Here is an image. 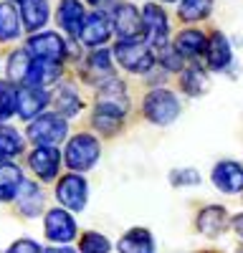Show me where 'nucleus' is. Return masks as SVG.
Listing matches in <instances>:
<instances>
[{"label":"nucleus","instance_id":"f257e3e1","mask_svg":"<svg viewBox=\"0 0 243 253\" xmlns=\"http://www.w3.org/2000/svg\"><path fill=\"white\" fill-rule=\"evenodd\" d=\"M180 114V104L167 89H155L145 96V117L155 124H170Z\"/></svg>","mask_w":243,"mask_h":253},{"label":"nucleus","instance_id":"f03ea898","mask_svg":"<svg viewBox=\"0 0 243 253\" xmlns=\"http://www.w3.org/2000/svg\"><path fill=\"white\" fill-rule=\"evenodd\" d=\"M117 61L122 63L124 69L134 71V74H142V71H150L152 63H155V56L152 51L142 43V41H119L117 48Z\"/></svg>","mask_w":243,"mask_h":253},{"label":"nucleus","instance_id":"7ed1b4c3","mask_svg":"<svg viewBox=\"0 0 243 253\" xmlns=\"http://www.w3.org/2000/svg\"><path fill=\"white\" fill-rule=\"evenodd\" d=\"M127 109H129V96L124 91V84L117 79L107 81V86L99 91V99H96V114L122 119Z\"/></svg>","mask_w":243,"mask_h":253},{"label":"nucleus","instance_id":"20e7f679","mask_svg":"<svg viewBox=\"0 0 243 253\" xmlns=\"http://www.w3.org/2000/svg\"><path fill=\"white\" fill-rule=\"evenodd\" d=\"M99 160V142L91 134H76L66 147V165L71 170H89Z\"/></svg>","mask_w":243,"mask_h":253},{"label":"nucleus","instance_id":"39448f33","mask_svg":"<svg viewBox=\"0 0 243 253\" xmlns=\"http://www.w3.org/2000/svg\"><path fill=\"white\" fill-rule=\"evenodd\" d=\"M28 137L40 147H53L66 137V122L58 114H43L28 126Z\"/></svg>","mask_w":243,"mask_h":253},{"label":"nucleus","instance_id":"423d86ee","mask_svg":"<svg viewBox=\"0 0 243 253\" xmlns=\"http://www.w3.org/2000/svg\"><path fill=\"white\" fill-rule=\"evenodd\" d=\"M28 53H33L38 61L58 63L66 53V43L61 41L58 33H38L28 41Z\"/></svg>","mask_w":243,"mask_h":253},{"label":"nucleus","instance_id":"0eeeda50","mask_svg":"<svg viewBox=\"0 0 243 253\" xmlns=\"http://www.w3.org/2000/svg\"><path fill=\"white\" fill-rule=\"evenodd\" d=\"M142 23L147 28V36H150V43L155 48H165L167 43V36H170V23H167V15L160 5L150 3L145 5V13H142Z\"/></svg>","mask_w":243,"mask_h":253},{"label":"nucleus","instance_id":"6e6552de","mask_svg":"<svg viewBox=\"0 0 243 253\" xmlns=\"http://www.w3.org/2000/svg\"><path fill=\"white\" fill-rule=\"evenodd\" d=\"M86 182L84 177L79 175H66L64 180L58 182V190H56V198L64 203L69 210H84L86 205Z\"/></svg>","mask_w":243,"mask_h":253},{"label":"nucleus","instance_id":"1a4fd4ad","mask_svg":"<svg viewBox=\"0 0 243 253\" xmlns=\"http://www.w3.org/2000/svg\"><path fill=\"white\" fill-rule=\"evenodd\" d=\"M46 236L56 243H69L76 236V220L66 213V210H48L46 215Z\"/></svg>","mask_w":243,"mask_h":253},{"label":"nucleus","instance_id":"9d476101","mask_svg":"<svg viewBox=\"0 0 243 253\" xmlns=\"http://www.w3.org/2000/svg\"><path fill=\"white\" fill-rule=\"evenodd\" d=\"M114 28H117V33L122 36V41H139L145 23H142V15H139L137 8H132V5H119L117 13H114Z\"/></svg>","mask_w":243,"mask_h":253},{"label":"nucleus","instance_id":"9b49d317","mask_svg":"<svg viewBox=\"0 0 243 253\" xmlns=\"http://www.w3.org/2000/svg\"><path fill=\"white\" fill-rule=\"evenodd\" d=\"M213 182L228 195L241 193L243 190V167L238 162H231V160L218 162L215 170H213Z\"/></svg>","mask_w":243,"mask_h":253},{"label":"nucleus","instance_id":"f8f14e48","mask_svg":"<svg viewBox=\"0 0 243 253\" xmlns=\"http://www.w3.org/2000/svg\"><path fill=\"white\" fill-rule=\"evenodd\" d=\"M228 225H231L228 213H226V208H220V205H210V208H205V210L198 215V230H200L202 236L215 238V236H220Z\"/></svg>","mask_w":243,"mask_h":253},{"label":"nucleus","instance_id":"ddd939ff","mask_svg":"<svg viewBox=\"0 0 243 253\" xmlns=\"http://www.w3.org/2000/svg\"><path fill=\"white\" fill-rule=\"evenodd\" d=\"M84 8H81L79 0H61L58 5V26L69 31L71 36H79L84 31Z\"/></svg>","mask_w":243,"mask_h":253},{"label":"nucleus","instance_id":"4468645a","mask_svg":"<svg viewBox=\"0 0 243 253\" xmlns=\"http://www.w3.org/2000/svg\"><path fill=\"white\" fill-rule=\"evenodd\" d=\"M48 101V94L38 86H26L18 91V114L23 119H33L40 109L46 107Z\"/></svg>","mask_w":243,"mask_h":253},{"label":"nucleus","instance_id":"2eb2a0df","mask_svg":"<svg viewBox=\"0 0 243 253\" xmlns=\"http://www.w3.org/2000/svg\"><path fill=\"white\" fill-rule=\"evenodd\" d=\"M58 162H61V157L53 147H38L31 155V167L38 172L40 180H53L58 172Z\"/></svg>","mask_w":243,"mask_h":253},{"label":"nucleus","instance_id":"dca6fc26","mask_svg":"<svg viewBox=\"0 0 243 253\" xmlns=\"http://www.w3.org/2000/svg\"><path fill=\"white\" fill-rule=\"evenodd\" d=\"M119 253H155V243H152L150 230H145V228L127 230L119 241Z\"/></svg>","mask_w":243,"mask_h":253},{"label":"nucleus","instance_id":"f3484780","mask_svg":"<svg viewBox=\"0 0 243 253\" xmlns=\"http://www.w3.org/2000/svg\"><path fill=\"white\" fill-rule=\"evenodd\" d=\"M109 20L101 15V13H91L84 23V31H81V41H84L86 46H99L104 43L109 38Z\"/></svg>","mask_w":243,"mask_h":253},{"label":"nucleus","instance_id":"a211bd4d","mask_svg":"<svg viewBox=\"0 0 243 253\" xmlns=\"http://www.w3.org/2000/svg\"><path fill=\"white\" fill-rule=\"evenodd\" d=\"M228 63H231V43L226 41V36L215 31L208 41V66L220 71V69H226Z\"/></svg>","mask_w":243,"mask_h":253},{"label":"nucleus","instance_id":"6ab92c4d","mask_svg":"<svg viewBox=\"0 0 243 253\" xmlns=\"http://www.w3.org/2000/svg\"><path fill=\"white\" fill-rule=\"evenodd\" d=\"M205 46H208L205 36H202L200 31H195V28L182 31L177 36V41H175V51L180 56H200L202 51H205Z\"/></svg>","mask_w":243,"mask_h":253},{"label":"nucleus","instance_id":"aec40b11","mask_svg":"<svg viewBox=\"0 0 243 253\" xmlns=\"http://www.w3.org/2000/svg\"><path fill=\"white\" fill-rule=\"evenodd\" d=\"M58 74H61V66L58 63H51V61H33V66H31V74H28V79H26V84L28 86H46V84H51V81H56L58 79Z\"/></svg>","mask_w":243,"mask_h":253},{"label":"nucleus","instance_id":"412c9836","mask_svg":"<svg viewBox=\"0 0 243 253\" xmlns=\"http://www.w3.org/2000/svg\"><path fill=\"white\" fill-rule=\"evenodd\" d=\"M23 187V175L15 165H3L0 167V200H13L18 190Z\"/></svg>","mask_w":243,"mask_h":253},{"label":"nucleus","instance_id":"4be33fe9","mask_svg":"<svg viewBox=\"0 0 243 253\" xmlns=\"http://www.w3.org/2000/svg\"><path fill=\"white\" fill-rule=\"evenodd\" d=\"M86 79L89 81H109L112 79V58H109V51H94L89 56Z\"/></svg>","mask_w":243,"mask_h":253},{"label":"nucleus","instance_id":"5701e85b","mask_svg":"<svg viewBox=\"0 0 243 253\" xmlns=\"http://www.w3.org/2000/svg\"><path fill=\"white\" fill-rule=\"evenodd\" d=\"M23 20L28 31H38L48 20V3L46 0H23Z\"/></svg>","mask_w":243,"mask_h":253},{"label":"nucleus","instance_id":"b1692460","mask_svg":"<svg viewBox=\"0 0 243 253\" xmlns=\"http://www.w3.org/2000/svg\"><path fill=\"white\" fill-rule=\"evenodd\" d=\"M20 150H23V139L18 137V132L10 126H0V162L15 157Z\"/></svg>","mask_w":243,"mask_h":253},{"label":"nucleus","instance_id":"393cba45","mask_svg":"<svg viewBox=\"0 0 243 253\" xmlns=\"http://www.w3.org/2000/svg\"><path fill=\"white\" fill-rule=\"evenodd\" d=\"M213 0H182L180 3V18L182 20H202L210 15Z\"/></svg>","mask_w":243,"mask_h":253},{"label":"nucleus","instance_id":"a878e982","mask_svg":"<svg viewBox=\"0 0 243 253\" xmlns=\"http://www.w3.org/2000/svg\"><path fill=\"white\" fill-rule=\"evenodd\" d=\"M18 36V13L10 3H0V41Z\"/></svg>","mask_w":243,"mask_h":253},{"label":"nucleus","instance_id":"bb28decb","mask_svg":"<svg viewBox=\"0 0 243 253\" xmlns=\"http://www.w3.org/2000/svg\"><path fill=\"white\" fill-rule=\"evenodd\" d=\"M31 53L28 51H15L10 58H8V71H10V79H18V81H26L28 74H31Z\"/></svg>","mask_w":243,"mask_h":253},{"label":"nucleus","instance_id":"cd10ccee","mask_svg":"<svg viewBox=\"0 0 243 253\" xmlns=\"http://www.w3.org/2000/svg\"><path fill=\"white\" fill-rule=\"evenodd\" d=\"M18 109V91L13 89V84L0 81V119H8Z\"/></svg>","mask_w":243,"mask_h":253},{"label":"nucleus","instance_id":"c85d7f7f","mask_svg":"<svg viewBox=\"0 0 243 253\" xmlns=\"http://www.w3.org/2000/svg\"><path fill=\"white\" fill-rule=\"evenodd\" d=\"M40 203H43V198H40L38 187L33 182H23V193H20V208H23V213L36 215L40 210Z\"/></svg>","mask_w":243,"mask_h":253},{"label":"nucleus","instance_id":"c756f323","mask_svg":"<svg viewBox=\"0 0 243 253\" xmlns=\"http://www.w3.org/2000/svg\"><path fill=\"white\" fill-rule=\"evenodd\" d=\"M180 84H182V89H185L188 94L200 96L202 91H205V84H208V79H205V74H202L200 69H188L185 74H182Z\"/></svg>","mask_w":243,"mask_h":253},{"label":"nucleus","instance_id":"7c9ffc66","mask_svg":"<svg viewBox=\"0 0 243 253\" xmlns=\"http://www.w3.org/2000/svg\"><path fill=\"white\" fill-rule=\"evenodd\" d=\"M79 109H81L79 96H76L71 89H61L58 96H56V112H58V114H64V117H74Z\"/></svg>","mask_w":243,"mask_h":253},{"label":"nucleus","instance_id":"2f4dec72","mask_svg":"<svg viewBox=\"0 0 243 253\" xmlns=\"http://www.w3.org/2000/svg\"><path fill=\"white\" fill-rule=\"evenodd\" d=\"M109 241L101 233H86L81 238V253H109Z\"/></svg>","mask_w":243,"mask_h":253},{"label":"nucleus","instance_id":"473e14b6","mask_svg":"<svg viewBox=\"0 0 243 253\" xmlns=\"http://www.w3.org/2000/svg\"><path fill=\"white\" fill-rule=\"evenodd\" d=\"M170 182L172 185H198L200 182V175L195 170H175L170 175Z\"/></svg>","mask_w":243,"mask_h":253},{"label":"nucleus","instance_id":"72a5a7b5","mask_svg":"<svg viewBox=\"0 0 243 253\" xmlns=\"http://www.w3.org/2000/svg\"><path fill=\"white\" fill-rule=\"evenodd\" d=\"M8 253H43V251H40V246H38L36 241L23 238V241H15V243L8 248Z\"/></svg>","mask_w":243,"mask_h":253},{"label":"nucleus","instance_id":"f704fd0d","mask_svg":"<svg viewBox=\"0 0 243 253\" xmlns=\"http://www.w3.org/2000/svg\"><path fill=\"white\" fill-rule=\"evenodd\" d=\"M162 66H165V69H172V71H180V69H182V56H180L177 51L165 53V56H162Z\"/></svg>","mask_w":243,"mask_h":253},{"label":"nucleus","instance_id":"c9c22d12","mask_svg":"<svg viewBox=\"0 0 243 253\" xmlns=\"http://www.w3.org/2000/svg\"><path fill=\"white\" fill-rule=\"evenodd\" d=\"M231 225H233V230H236V233L243 238V213H241V215H236V218L231 220Z\"/></svg>","mask_w":243,"mask_h":253},{"label":"nucleus","instance_id":"e433bc0d","mask_svg":"<svg viewBox=\"0 0 243 253\" xmlns=\"http://www.w3.org/2000/svg\"><path fill=\"white\" fill-rule=\"evenodd\" d=\"M46 253H76V251H71V248H48Z\"/></svg>","mask_w":243,"mask_h":253},{"label":"nucleus","instance_id":"4c0bfd02","mask_svg":"<svg viewBox=\"0 0 243 253\" xmlns=\"http://www.w3.org/2000/svg\"><path fill=\"white\" fill-rule=\"evenodd\" d=\"M89 3H91V5H96V3H99V0H89Z\"/></svg>","mask_w":243,"mask_h":253},{"label":"nucleus","instance_id":"58836bf2","mask_svg":"<svg viewBox=\"0 0 243 253\" xmlns=\"http://www.w3.org/2000/svg\"><path fill=\"white\" fill-rule=\"evenodd\" d=\"M238 253H243V248H241V251H238Z\"/></svg>","mask_w":243,"mask_h":253}]
</instances>
